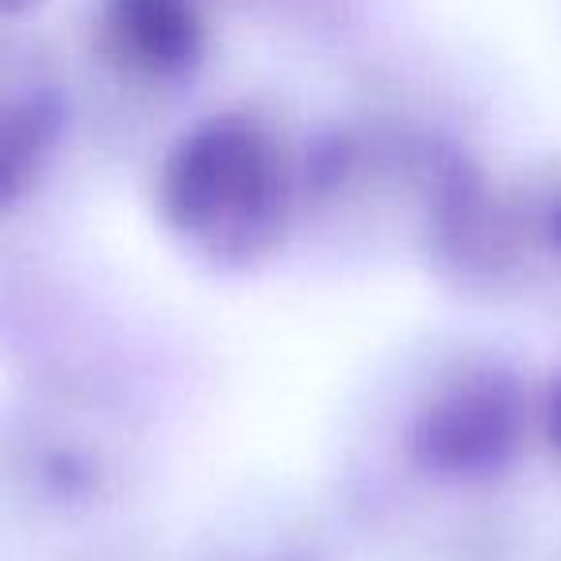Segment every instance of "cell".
Here are the masks:
<instances>
[{
  "mask_svg": "<svg viewBox=\"0 0 561 561\" xmlns=\"http://www.w3.org/2000/svg\"><path fill=\"white\" fill-rule=\"evenodd\" d=\"M101 39L127 70L181 78L204 55V16L196 0H104Z\"/></svg>",
  "mask_w": 561,
  "mask_h": 561,
  "instance_id": "7a4b0ae2",
  "label": "cell"
},
{
  "mask_svg": "<svg viewBox=\"0 0 561 561\" xmlns=\"http://www.w3.org/2000/svg\"><path fill=\"white\" fill-rule=\"evenodd\" d=\"M165 204L211 250L250 254L280 211L277 142L242 116L193 127L165 162Z\"/></svg>",
  "mask_w": 561,
  "mask_h": 561,
  "instance_id": "6da1fadb",
  "label": "cell"
},
{
  "mask_svg": "<svg viewBox=\"0 0 561 561\" xmlns=\"http://www.w3.org/2000/svg\"><path fill=\"white\" fill-rule=\"evenodd\" d=\"M558 423H561V412H558Z\"/></svg>",
  "mask_w": 561,
  "mask_h": 561,
  "instance_id": "277c9868",
  "label": "cell"
},
{
  "mask_svg": "<svg viewBox=\"0 0 561 561\" xmlns=\"http://www.w3.org/2000/svg\"><path fill=\"white\" fill-rule=\"evenodd\" d=\"M47 0H0V16H32Z\"/></svg>",
  "mask_w": 561,
  "mask_h": 561,
  "instance_id": "3957f363",
  "label": "cell"
}]
</instances>
